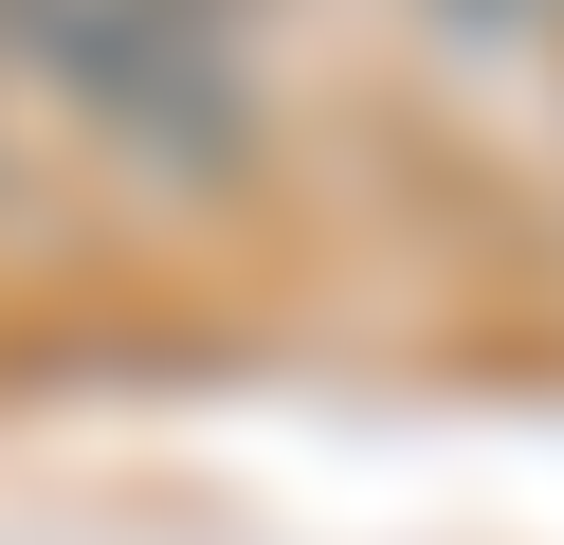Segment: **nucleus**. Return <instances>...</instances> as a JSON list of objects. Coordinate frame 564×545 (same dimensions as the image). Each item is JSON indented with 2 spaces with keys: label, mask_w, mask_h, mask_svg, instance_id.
I'll return each instance as SVG.
<instances>
[{
  "label": "nucleus",
  "mask_w": 564,
  "mask_h": 545,
  "mask_svg": "<svg viewBox=\"0 0 564 545\" xmlns=\"http://www.w3.org/2000/svg\"><path fill=\"white\" fill-rule=\"evenodd\" d=\"M419 19H437V36H455V55H510V36H546V19H564V0H419Z\"/></svg>",
  "instance_id": "obj_2"
},
{
  "label": "nucleus",
  "mask_w": 564,
  "mask_h": 545,
  "mask_svg": "<svg viewBox=\"0 0 564 545\" xmlns=\"http://www.w3.org/2000/svg\"><path fill=\"white\" fill-rule=\"evenodd\" d=\"M219 19H237V0H219Z\"/></svg>",
  "instance_id": "obj_3"
},
{
  "label": "nucleus",
  "mask_w": 564,
  "mask_h": 545,
  "mask_svg": "<svg viewBox=\"0 0 564 545\" xmlns=\"http://www.w3.org/2000/svg\"><path fill=\"white\" fill-rule=\"evenodd\" d=\"M0 55L37 73L74 128H110L128 164H164V182H219L256 145L219 0H0Z\"/></svg>",
  "instance_id": "obj_1"
}]
</instances>
